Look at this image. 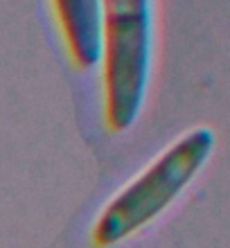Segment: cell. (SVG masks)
<instances>
[{
    "label": "cell",
    "mask_w": 230,
    "mask_h": 248,
    "mask_svg": "<svg viewBox=\"0 0 230 248\" xmlns=\"http://www.w3.org/2000/svg\"><path fill=\"white\" fill-rule=\"evenodd\" d=\"M212 149L215 133L208 126L187 131L106 205L92 228V242L113 246L152 223L194 181Z\"/></svg>",
    "instance_id": "6da1fadb"
},
{
    "label": "cell",
    "mask_w": 230,
    "mask_h": 248,
    "mask_svg": "<svg viewBox=\"0 0 230 248\" xmlns=\"http://www.w3.org/2000/svg\"><path fill=\"white\" fill-rule=\"evenodd\" d=\"M104 108L113 131H129L147 97L153 54V0H102Z\"/></svg>",
    "instance_id": "7a4b0ae2"
},
{
    "label": "cell",
    "mask_w": 230,
    "mask_h": 248,
    "mask_svg": "<svg viewBox=\"0 0 230 248\" xmlns=\"http://www.w3.org/2000/svg\"><path fill=\"white\" fill-rule=\"evenodd\" d=\"M68 52L79 68H95L104 54L102 0H52Z\"/></svg>",
    "instance_id": "3957f363"
}]
</instances>
